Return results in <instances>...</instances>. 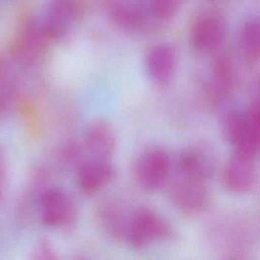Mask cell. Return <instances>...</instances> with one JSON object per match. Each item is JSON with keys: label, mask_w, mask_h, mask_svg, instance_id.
I'll list each match as a JSON object with an SVG mask.
<instances>
[{"label": "cell", "mask_w": 260, "mask_h": 260, "mask_svg": "<svg viewBox=\"0 0 260 260\" xmlns=\"http://www.w3.org/2000/svg\"><path fill=\"white\" fill-rule=\"evenodd\" d=\"M45 40L47 39L41 25H25L16 40V50L22 58L34 59L40 55Z\"/></svg>", "instance_id": "15"}, {"label": "cell", "mask_w": 260, "mask_h": 260, "mask_svg": "<svg viewBox=\"0 0 260 260\" xmlns=\"http://www.w3.org/2000/svg\"><path fill=\"white\" fill-rule=\"evenodd\" d=\"M84 144L91 158L109 159L117 148L114 127L106 120L92 121L85 130Z\"/></svg>", "instance_id": "10"}, {"label": "cell", "mask_w": 260, "mask_h": 260, "mask_svg": "<svg viewBox=\"0 0 260 260\" xmlns=\"http://www.w3.org/2000/svg\"><path fill=\"white\" fill-rule=\"evenodd\" d=\"M170 199L177 210L186 215H198L210 204L211 194L207 182L180 175L170 188Z\"/></svg>", "instance_id": "3"}, {"label": "cell", "mask_w": 260, "mask_h": 260, "mask_svg": "<svg viewBox=\"0 0 260 260\" xmlns=\"http://www.w3.org/2000/svg\"><path fill=\"white\" fill-rule=\"evenodd\" d=\"M182 2L183 0H150V7L157 19L169 20L178 13Z\"/></svg>", "instance_id": "18"}, {"label": "cell", "mask_w": 260, "mask_h": 260, "mask_svg": "<svg viewBox=\"0 0 260 260\" xmlns=\"http://www.w3.org/2000/svg\"><path fill=\"white\" fill-rule=\"evenodd\" d=\"M39 210L42 222L52 229L71 226L77 216L76 201L64 188L48 186L41 194Z\"/></svg>", "instance_id": "1"}, {"label": "cell", "mask_w": 260, "mask_h": 260, "mask_svg": "<svg viewBox=\"0 0 260 260\" xmlns=\"http://www.w3.org/2000/svg\"><path fill=\"white\" fill-rule=\"evenodd\" d=\"M239 47L247 59H260V19H250L242 25L239 32Z\"/></svg>", "instance_id": "16"}, {"label": "cell", "mask_w": 260, "mask_h": 260, "mask_svg": "<svg viewBox=\"0 0 260 260\" xmlns=\"http://www.w3.org/2000/svg\"><path fill=\"white\" fill-rule=\"evenodd\" d=\"M8 181V160L4 149L0 146V203L6 193Z\"/></svg>", "instance_id": "21"}, {"label": "cell", "mask_w": 260, "mask_h": 260, "mask_svg": "<svg viewBox=\"0 0 260 260\" xmlns=\"http://www.w3.org/2000/svg\"><path fill=\"white\" fill-rule=\"evenodd\" d=\"M177 66L176 51L169 44L151 47L145 56V69L155 83L164 84L173 77Z\"/></svg>", "instance_id": "11"}, {"label": "cell", "mask_w": 260, "mask_h": 260, "mask_svg": "<svg viewBox=\"0 0 260 260\" xmlns=\"http://www.w3.org/2000/svg\"><path fill=\"white\" fill-rule=\"evenodd\" d=\"M30 260H59L54 245L46 238L39 239L31 250Z\"/></svg>", "instance_id": "20"}, {"label": "cell", "mask_w": 260, "mask_h": 260, "mask_svg": "<svg viewBox=\"0 0 260 260\" xmlns=\"http://www.w3.org/2000/svg\"><path fill=\"white\" fill-rule=\"evenodd\" d=\"M225 260H250L244 256H239V255H234V256H231L229 258H226Z\"/></svg>", "instance_id": "23"}, {"label": "cell", "mask_w": 260, "mask_h": 260, "mask_svg": "<svg viewBox=\"0 0 260 260\" xmlns=\"http://www.w3.org/2000/svg\"><path fill=\"white\" fill-rule=\"evenodd\" d=\"M171 232V225L161 214L142 207L132 211L125 240L135 248H144L167 239Z\"/></svg>", "instance_id": "2"}, {"label": "cell", "mask_w": 260, "mask_h": 260, "mask_svg": "<svg viewBox=\"0 0 260 260\" xmlns=\"http://www.w3.org/2000/svg\"><path fill=\"white\" fill-rule=\"evenodd\" d=\"M115 177V168L109 159L90 158L78 166L77 185L84 194H94L108 186Z\"/></svg>", "instance_id": "9"}, {"label": "cell", "mask_w": 260, "mask_h": 260, "mask_svg": "<svg viewBox=\"0 0 260 260\" xmlns=\"http://www.w3.org/2000/svg\"><path fill=\"white\" fill-rule=\"evenodd\" d=\"M247 113L255 126L260 130V93L252 102L251 106L247 110Z\"/></svg>", "instance_id": "22"}, {"label": "cell", "mask_w": 260, "mask_h": 260, "mask_svg": "<svg viewBox=\"0 0 260 260\" xmlns=\"http://www.w3.org/2000/svg\"><path fill=\"white\" fill-rule=\"evenodd\" d=\"M254 159L234 153L222 171V180L228 190L235 194H245L253 188L257 176Z\"/></svg>", "instance_id": "8"}, {"label": "cell", "mask_w": 260, "mask_h": 260, "mask_svg": "<svg viewBox=\"0 0 260 260\" xmlns=\"http://www.w3.org/2000/svg\"><path fill=\"white\" fill-rule=\"evenodd\" d=\"M13 86L7 65L0 61V117L9 106Z\"/></svg>", "instance_id": "19"}, {"label": "cell", "mask_w": 260, "mask_h": 260, "mask_svg": "<svg viewBox=\"0 0 260 260\" xmlns=\"http://www.w3.org/2000/svg\"><path fill=\"white\" fill-rule=\"evenodd\" d=\"M172 170L169 153L160 147L145 150L135 165V176L138 184L147 192L160 190L168 182Z\"/></svg>", "instance_id": "4"}, {"label": "cell", "mask_w": 260, "mask_h": 260, "mask_svg": "<svg viewBox=\"0 0 260 260\" xmlns=\"http://www.w3.org/2000/svg\"><path fill=\"white\" fill-rule=\"evenodd\" d=\"M132 211H129L120 200L111 198L103 202L99 212L102 224L108 234L125 240Z\"/></svg>", "instance_id": "13"}, {"label": "cell", "mask_w": 260, "mask_h": 260, "mask_svg": "<svg viewBox=\"0 0 260 260\" xmlns=\"http://www.w3.org/2000/svg\"><path fill=\"white\" fill-rule=\"evenodd\" d=\"M206 1H209V2H216V1H220V0H206Z\"/></svg>", "instance_id": "24"}, {"label": "cell", "mask_w": 260, "mask_h": 260, "mask_svg": "<svg viewBox=\"0 0 260 260\" xmlns=\"http://www.w3.org/2000/svg\"><path fill=\"white\" fill-rule=\"evenodd\" d=\"M179 174L207 182L215 170V161L211 153L203 147L186 149L178 161Z\"/></svg>", "instance_id": "12"}, {"label": "cell", "mask_w": 260, "mask_h": 260, "mask_svg": "<svg viewBox=\"0 0 260 260\" xmlns=\"http://www.w3.org/2000/svg\"><path fill=\"white\" fill-rule=\"evenodd\" d=\"M82 14L78 0H54L47 8L41 28L47 40H60L76 26Z\"/></svg>", "instance_id": "7"}, {"label": "cell", "mask_w": 260, "mask_h": 260, "mask_svg": "<svg viewBox=\"0 0 260 260\" xmlns=\"http://www.w3.org/2000/svg\"><path fill=\"white\" fill-rule=\"evenodd\" d=\"M228 24L224 16L214 10H205L193 20L190 28V42L193 48L202 53L216 50L224 41Z\"/></svg>", "instance_id": "5"}, {"label": "cell", "mask_w": 260, "mask_h": 260, "mask_svg": "<svg viewBox=\"0 0 260 260\" xmlns=\"http://www.w3.org/2000/svg\"><path fill=\"white\" fill-rule=\"evenodd\" d=\"M111 16L118 26L129 30L140 28L145 21L142 9L130 0L114 2L111 6Z\"/></svg>", "instance_id": "14"}, {"label": "cell", "mask_w": 260, "mask_h": 260, "mask_svg": "<svg viewBox=\"0 0 260 260\" xmlns=\"http://www.w3.org/2000/svg\"><path fill=\"white\" fill-rule=\"evenodd\" d=\"M234 83L233 67L229 60L220 58L214 65L212 71V79L210 82V89L215 96H223L230 92Z\"/></svg>", "instance_id": "17"}, {"label": "cell", "mask_w": 260, "mask_h": 260, "mask_svg": "<svg viewBox=\"0 0 260 260\" xmlns=\"http://www.w3.org/2000/svg\"><path fill=\"white\" fill-rule=\"evenodd\" d=\"M225 130L235 154L255 158L260 152V130L247 111L232 112L226 119Z\"/></svg>", "instance_id": "6"}]
</instances>
